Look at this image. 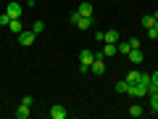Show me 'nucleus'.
<instances>
[{"mask_svg":"<svg viewBox=\"0 0 158 119\" xmlns=\"http://www.w3.org/2000/svg\"><path fill=\"white\" fill-rule=\"evenodd\" d=\"M92 61H95V53H92V51H82V53H79V74L90 72Z\"/></svg>","mask_w":158,"mask_h":119,"instance_id":"nucleus-1","label":"nucleus"},{"mask_svg":"<svg viewBox=\"0 0 158 119\" xmlns=\"http://www.w3.org/2000/svg\"><path fill=\"white\" fill-rule=\"evenodd\" d=\"M71 24H77L79 29H90L92 27V16H82V13H71Z\"/></svg>","mask_w":158,"mask_h":119,"instance_id":"nucleus-2","label":"nucleus"},{"mask_svg":"<svg viewBox=\"0 0 158 119\" xmlns=\"http://www.w3.org/2000/svg\"><path fill=\"white\" fill-rule=\"evenodd\" d=\"M90 72L98 74V77H103V74H106V58H103V56H95V61H92Z\"/></svg>","mask_w":158,"mask_h":119,"instance_id":"nucleus-3","label":"nucleus"},{"mask_svg":"<svg viewBox=\"0 0 158 119\" xmlns=\"http://www.w3.org/2000/svg\"><path fill=\"white\" fill-rule=\"evenodd\" d=\"M34 40H37V34H34L32 29H29V32H27V29H24V32L19 34V42H21L24 48H29V45H34Z\"/></svg>","mask_w":158,"mask_h":119,"instance_id":"nucleus-4","label":"nucleus"},{"mask_svg":"<svg viewBox=\"0 0 158 119\" xmlns=\"http://www.w3.org/2000/svg\"><path fill=\"white\" fill-rule=\"evenodd\" d=\"M21 11H24V6H19V3H8L6 6V13L11 19H21Z\"/></svg>","mask_w":158,"mask_h":119,"instance_id":"nucleus-5","label":"nucleus"},{"mask_svg":"<svg viewBox=\"0 0 158 119\" xmlns=\"http://www.w3.org/2000/svg\"><path fill=\"white\" fill-rule=\"evenodd\" d=\"M116 53H118L116 42H103V51H100V56H103V58H111V56H116Z\"/></svg>","mask_w":158,"mask_h":119,"instance_id":"nucleus-6","label":"nucleus"},{"mask_svg":"<svg viewBox=\"0 0 158 119\" xmlns=\"http://www.w3.org/2000/svg\"><path fill=\"white\" fill-rule=\"evenodd\" d=\"M129 61L135 64V66H140V64L145 61V56H142V51H140V48H132V51H129Z\"/></svg>","mask_w":158,"mask_h":119,"instance_id":"nucleus-7","label":"nucleus"},{"mask_svg":"<svg viewBox=\"0 0 158 119\" xmlns=\"http://www.w3.org/2000/svg\"><path fill=\"white\" fill-rule=\"evenodd\" d=\"M48 114H50V119H66V117H69V111H66L63 106H53Z\"/></svg>","mask_w":158,"mask_h":119,"instance_id":"nucleus-8","label":"nucleus"},{"mask_svg":"<svg viewBox=\"0 0 158 119\" xmlns=\"http://www.w3.org/2000/svg\"><path fill=\"white\" fill-rule=\"evenodd\" d=\"M16 117L19 119H29L32 117V106H29V103H21V106L16 108Z\"/></svg>","mask_w":158,"mask_h":119,"instance_id":"nucleus-9","label":"nucleus"},{"mask_svg":"<svg viewBox=\"0 0 158 119\" xmlns=\"http://www.w3.org/2000/svg\"><path fill=\"white\" fill-rule=\"evenodd\" d=\"M8 29H11V32H13V34L19 37V34L24 32V24H21V19H11V24H8Z\"/></svg>","mask_w":158,"mask_h":119,"instance_id":"nucleus-10","label":"nucleus"},{"mask_svg":"<svg viewBox=\"0 0 158 119\" xmlns=\"http://www.w3.org/2000/svg\"><path fill=\"white\" fill-rule=\"evenodd\" d=\"M156 24H158V16H156V13H150V16H142V27H145V29L156 27Z\"/></svg>","mask_w":158,"mask_h":119,"instance_id":"nucleus-11","label":"nucleus"},{"mask_svg":"<svg viewBox=\"0 0 158 119\" xmlns=\"http://www.w3.org/2000/svg\"><path fill=\"white\" fill-rule=\"evenodd\" d=\"M148 101H150V108L158 114V90H150V93H148Z\"/></svg>","mask_w":158,"mask_h":119,"instance_id":"nucleus-12","label":"nucleus"},{"mask_svg":"<svg viewBox=\"0 0 158 119\" xmlns=\"http://www.w3.org/2000/svg\"><path fill=\"white\" fill-rule=\"evenodd\" d=\"M106 42H116L118 45V29H106Z\"/></svg>","mask_w":158,"mask_h":119,"instance_id":"nucleus-13","label":"nucleus"},{"mask_svg":"<svg viewBox=\"0 0 158 119\" xmlns=\"http://www.w3.org/2000/svg\"><path fill=\"white\" fill-rule=\"evenodd\" d=\"M140 77H142L140 69H132V72L127 74V82H129V85H132V82H140Z\"/></svg>","mask_w":158,"mask_h":119,"instance_id":"nucleus-14","label":"nucleus"},{"mask_svg":"<svg viewBox=\"0 0 158 119\" xmlns=\"http://www.w3.org/2000/svg\"><path fill=\"white\" fill-rule=\"evenodd\" d=\"M116 90L121 93V95H127V93H129V82H127V79H118V82H116Z\"/></svg>","mask_w":158,"mask_h":119,"instance_id":"nucleus-15","label":"nucleus"},{"mask_svg":"<svg viewBox=\"0 0 158 119\" xmlns=\"http://www.w3.org/2000/svg\"><path fill=\"white\" fill-rule=\"evenodd\" d=\"M79 13L82 16H92V3H79Z\"/></svg>","mask_w":158,"mask_h":119,"instance_id":"nucleus-16","label":"nucleus"},{"mask_svg":"<svg viewBox=\"0 0 158 119\" xmlns=\"http://www.w3.org/2000/svg\"><path fill=\"white\" fill-rule=\"evenodd\" d=\"M129 117H142V106H140V103H132V106H129Z\"/></svg>","mask_w":158,"mask_h":119,"instance_id":"nucleus-17","label":"nucleus"},{"mask_svg":"<svg viewBox=\"0 0 158 119\" xmlns=\"http://www.w3.org/2000/svg\"><path fill=\"white\" fill-rule=\"evenodd\" d=\"M118 53H121V56H129V51H132V45H129V40H127V42H118Z\"/></svg>","mask_w":158,"mask_h":119,"instance_id":"nucleus-18","label":"nucleus"},{"mask_svg":"<svg viewBox=\"0 0 158 119\" xmlns=\"http://www.w3.org/2000/svg\"><path fill=\"white\" fill-rule=\"evenodd\" d=\"M32 32L34 34H42V32H45V21H34L32 24Z\"/></svg>","mask_w":158,"mask_h":119,"instance_id":"nucleus-19","label":"nucleus"},{"mask_svg":"<svg viewBox=\"0 0 158 119\" xmlns=\"http://www.w3.org/2000/svg\"><path fill=\"white\" fill-rule=\"evenodd\" d=\"M150 90H158V72L150 74Z\"/></svg>","mask_w":158,"mask_h":119,"instance_id":"nucleus-20","label":"nucleus"},{"mask_svg":"<svg viewBox=\"0 0 158 119\" xmlns=\"http://www.w3.org/2000/svg\"><path fill=\"white\" fill-rule=\"evenodd\" d=\"M8 24H11V16L8 13H0V27H8Z\"/></svg>","mask_w":158,"mask_h":119,"instance_id":"nucleus-21","label":"nucleus"},{"mask_svg":"<svg viewBox=\"0 0 158 119\" xmlns=\"http://www.w3.org/2000/svg\"><path fill=\"white\" fill-rule=\"evenodd\" d=\"M148 37H150V40H158V27H150V29H148Z\"/></svg>","mask_w":158,"mask_h":119,"instance_id":"nucleus-22","label":"nucleus"},{"mask_svg":"<svg viewBox=\"0 0 158 119\" xmlns=\"http://www.w3.org/2000/svg\"><path fill=\"white\" fill-rule=\"evenodd\" d=\"M95 40H98V42H106V32H100V29H98V32H95Z\"/></svg>","mask_w":158,"mask_h":119,"instance_id":"nucleus-23","label":"nucleus"}]
</instances>
